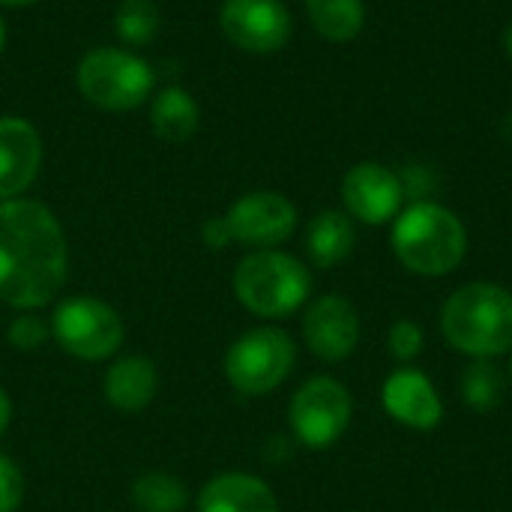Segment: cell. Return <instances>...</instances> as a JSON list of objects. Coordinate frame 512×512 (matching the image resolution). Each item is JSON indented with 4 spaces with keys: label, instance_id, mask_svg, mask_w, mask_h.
<instances>
[{
    "label": "cell",
    "instance_id": "cell-1",
    "mask_svg": "<svg viewBox=\"0 0 512 512\" xmlns=\"http://www.w3.org/2000/svg\"><path fill=\"white\" fill-rule=\"evenodd\" d=\"M66 267L57 216L30 198L0 201V300L24 312L42 309L63 288Z\"/></svg>",
    "mask_w": 512,
    "mask_h": 512
},
{
    "label": "cell",
    "instance_id": "cell-2",
    "mask_svg": "<svg viewBox=\"0 0 512 512\" xmlns=\"http://www.w3.org/2000/svg\"><path fill=\"white\" fill-rule=\"evenodd\" d=\"M447 342L477 360H492L512 351V294L492 282L459 288L441 309Z\"/></svg>",
    "mask_w": 512,
    "mask_h": 512
},
{
    "label": "cell",
    "instance_id": "cell-3",
    "mask_svg": "<svg viewBox=\"0 0 512 512\" xmlns=\"http://www.w3.org/2000/svg\"><path fill=\"white\" fill-rule=\"evenodd\" d=\"M390 243L411 273L444 276L462 264L468 252V231L453 210L435 201H414L396 216Z\"/></svg>",
    "mask_w": 512,
    "mask_h": 512
},
{
    "label": "cell",
    "instance_id": "cell-4",
    "mask_svg": "<svg viewBox=\"0 0 512 512\" xmlns=\"http://www.w3.org/2000/svg\"><path fill=\"white\" fill-rule=\"evenodd\" d=\"M312 291L309 270L285 252L258 249L234 270L237 300L261 318H285L297 312Z\"/></svg>",
    "mask_w": 512,
    "mask_h": 512
},
{
    "label": "cell",
    "instance_id": "cell-5",
    "mask_svg": "<svg viewBox=\"0 0 512 512\" xmlns=\"http://www.w3.org/2000/svg\"><path fill=\"white\" fill-rule=\"evenodd\" d=\"M81 96L102 111H132L153 93V66L126 48H93L75 72Z\"/></svg>",
    "mask_w": 512,
    "mask_h": 512
},
{
    "label": "cell",
    "instance_id": "cell-6",
    "mask_svg": "<svg viewBox=\"0 0 512 512\" xmlns=\"http://www.w3.org/2000/svg\"><path fill=\"white\" fill-rule=\"evenodd\" d=\"M294 357L297 348L285 330L258 327L231 345L225 357V375L234 390L246 396H264L291 375Z\"/></svg>",
    "mask_w": 512,
    "mask_h": 512
},
{
    "label": "cell",
    "instance_id": "cell-7",
    "mask_svg": "<svg viewBox=\"0 0 512 512\" xmlns=\"http://www.w3.org/2000/svg\"><path fill=\"white\" fill-rule=\"evenodd\" d=\"M51 336L78 360H105L123 342V321L96 297H72L57 306L51 318Z\"/></svg>",
    "mask_w": 512,
    "mask_h": 512
},
{
    "label": "cell",
    "instance_id": "cell-8",
    "mask_svg": "<svg viewBox=\"0 0 512 512\" xmlns=\"http://www.w3.org/2000/svg\"><path fill=\"white\" fill-rule=\"evenodd\" d=\"M288 417L303 447L327 450L351 423V396L336 378H312L294 393Z\"/></svg>",
    "mask_w": 512,
    "mask_h": 512
},
{
    "label": "cell",
    "instance_id": "cell-9",
    "mask_svg": "<svg viewBox=\"0 0 512 512\" xmlns=\"http://www.w3.org/2000/svg\"><path fill=\"white\" fill-rule=\"evenodd\" d=\"M219 27L231 45L249 54H273L291 39V12L282 0H225Z\"/></svg>",
    "mask_w": 512,
    "mask_h": 512
},
{
    "label": "cell",
    "instance_id": "cell-10",
    "mask_svg": "<svg viewBox=\"0 0 512 512\" xmlns=\"http://www.w3.org/2000/svg\"><path fill=\"white\" fill-rule=\"evenodd\" d=\"M234 243L255 249H273L285 243L297 228V207L279 192H249L225 213Z\"/></svg>",
    "mask_w": 512,
    "mask_h": 512
},
{
    "label": "cell",
    "instance_id": "cell-11",
    "mask_svg": "<svg viewBox=\"0 0 512 512\" xmlns=\"http://www.w3.org/2000/svg\"><path fill=\"white\" fill-rule=\"evenodd\" d=\"M342 204L348 216L366 225L393 222L402 213L405 189L396 171L381 162H357L342 177Z\"/></svg>",
    "mask_w": 512,
    "mask_h": 512
},
{
    "label": "cell",
    "instance_id": "cell-12",
    "mask_svg": "<svg viewBox=\"0 0 512 512\" xmlns=\"http://www.w3.org/2000/svg\"><path fill=\"white\" fill-rule=\"evenodd\" d=\"M303 339L309 345V351L327 363H339L345 357L354 354L357 342H360V318L357 309L339 297V294H327L318 297L303 318Z\"/></svg>",
    "mask_w": 512,
    "mask_h": 512
},
{
    "label": "cell",
    "instance_id": "cell-13",
    "mask_svg": "<svg viewBox=\"0 0 512 512\" xmlns=\"http://www.w3.org/2000/svg\"><path fill=\"white\" fill-rule=\"evenodd\" d=\"M42 138L21 117H0V201L18 198L39 174Z\"/></svg>",
    "mask_w": 512,
    "mask_h": 512
},
{
    "label": "cell",
    "instance_id": "cell-14",
    "mask_svg": "<svg viewBox=\"0 0 512 512\" xmlns=\"http://www.w3.org/2000/svg\"><path fill=\"white\" fill-rule=\"evenodd\" d=\"M381 402L393 420H399L408 429H435L444 417L441 399L432 387V381L417 369H399L384 381Z\"/></svg>",
    "mask_w": 512,
    "mask_h": 512
},
{
    "label": "cell",
    "instance_id": "cell-15",
    "mask_svg": "<svg viewBox=\"0 0 512 512\" xmlns=\"http://www.w3.org/2000/svg\"><path fill=\"white\" fill-rule=\"evenodd\" d=\"M198 512H279V501L252 474H219L201 489Z\"/></svg>",
    "mask_w": 512,
    "mask_h": 512
},
{
    "label": "cell",
    "instance_id": "cell-16",
    "mask_svg": "<svg viewBox=\"0 0 512 512\" xmlns=\"http://www.w3.org/2000/svg\"><path fill=\"white\" fill-rule=\"evenodd\" d=\"M159 390V375L153 360L147 357H120L117 363H111L108 375H105V396L117 411H141L153 402Z\"/></svg>",
    "mask_w": 512,
    "mask_h": 512
},
{
    "label": "cell",
    "instance_id": "cell-17",
    "mask_svg": "<svg viewBox=\"0 0 512 512\" xmlns=\"http://www.w3.org/2000/svg\"><path fill=\"white\" fill-rule=\"evenodd\" d=\"M357 243V231L348 213L342 210H321L306 228V252L315 267H336L342 264Z\"/></svg>",
    "mask_w": 512,
    "mask_h": 512
},
{
    "label": "cell",
    "instance_id": "cell-18",
    "mask_svg": "<svg viewBox=\"0 0 512 512\" xmlns=\"http://www.w3.org/2000/svg\"><path fill=\"white\" fill-rule=\"evenodd\" d=\"M198 120H201V111H198V102L189 90L171 84V87H162L150 105V126L153 132L162 138V141H171V144H183L189 141L195 132H198Z\"/></svg>",
    "mask_w": 512,
    "mask_h": 512
},
{
    "label": "cell",
    "instance_id": "cell-19",
    "mask_svg": "<svg viewBox=\"0 0 512 512\" xmlns=\"http://www.w3.org/2000/svg\"><path fill=\"white\" fill-rule=\"evenodd\" d=\"M306 15L327 42H351L366 27L363 0H306Z\"/></svg>",
    "mask_w": 512,
    "mask_h": 512
},
{
    "label": "cell",
    "instance_id": "cell-20",
    "mask_svg": "<svg viewBox=\"0 0 512 512\" xmlns=\"http://www.w3.org/2000/svg\"><path fill=\"white\" fill-rule=\"evenodd\" d=\"M132 504L138 512H183L189 504V495L174 474L150 471L135 480Z\"/></svg>",
    "mask_w": 512,
    "mask_h": 512
},
{
    "label": "cell",
    "instance_id": "cell-21",
    "mask_svg": "<svg viewBox=\"0 0 512 512\" xmlns=\"http://www.w3.org/2000/svg\"><path fill=\"white\" fill-rule=\"evenodd\" d=\"M504 393H507V381L492 360H477L462 375V399L480 414L495 411L504 402Z\"/></svg>",
    "mask_w": 512,
    "mask_h": 512
},
{
    "label": "cell",
    "instance_id": "cell-22",
    "mask_svg": "<svg viewBox=\"0 0 512 512\" xmlns=\"http://www.w3.org/2000/svg\"><path fill=\"white\" fill-rule=\"evenodd\" d=\"M114 30L129 45H144L159 33V9L153 0H123L114 15Z\"/></svg>",
    "mask_w": 512,
    "mask_h": 512
},
{
    "label": "cell",
    "instance_id": "cell-23",
    "mask_svg": "<svg viewBox=\"0 0 512 512\" xmlns=\"http://www.w3.org/2000/svg\"><path fill=\"white\" fill-rule=\"evenodd\" d=\"M48 339V324L36 315H21L9 324V342L18 351H36Z\"/></svg>",
    "mask_w": 512,
    "mask_h": 512
},
{
    "label": "cell",
    "instance_id": "cell-24",
    "mask_svg": "<svg viewBox=\"0 0 512 512\" xmlns=\"http://www.w3.org/2000/svg\"><path fill=\"white\" fill-rule=\"evenodd\" d=\"M387 345H390V354L396 360H405L408 363V360H414L423 351V330L414 321H399V324L390 327Z\"/></svg>",
    "mask_w": 512,
    "mask_h": 512
},
{
    "label": "cell",
    "instance_id": "cell-25",
    "mask_svg": "<svg viewBox=\"0 0 512 512\" xmlns=\"http://www.w3.org/2000/svg\"><path fill=\"white\" fill-rule=\"evenodd\" d=\"M24 501V474L6 456H0V512H15Z\"/></svg>",
    "mask_w": 512,
    "mask_h": 512
},
{
    "label": "cell",
    "instance_id": "cell-26",
    "mask_svg": "<svg viewBox=\"0 0 512 512\" xmlns=\"http://www.w3.org/2000/svg\"><path fill=\"white\" fill-rule=\"evenodd\" d=\"M399 180H402V189H405V198H411V204L414 201H426V195L432 192V174H429V168H423V165H411V168H405L402 174H399Z\"/></svg>",
    "mask_w": 512,
    "mask_h": 512
},
{
    "label": "cell",
    "instance_id": "cell-27",
    "mask_svg": "<svg viewBox=\"0 0 512 512\" xmlns=\"http://www.w3.org/2000/svg\"><path fill=\"white\" fill-rule=\"evenodd\" d=\"M204 243L210 246V249H225L228 243H234V237H231V228H228V222H225V216L222 219H207V225H204Z\"/></svg>",
    "mask_w": 512,
    "mask_h": 512
},
{
    "label": "cell",
    "instance_id": "cell-28",
    "mask_svg": "<svg viewBox=\"0 0 512 512\" xmlns=\"http://www.w3.org/2000/svg\"><path fill=\"white\" fill-rule=\"evenodd\" d=\"M9 417H12V405H9V396L0 390V435H3L6 426H9Z\"/></svg>",
    "mask_w": 512,
    "mask_h": 512
},
{
    "label": "cell",
    "instance_id": "cell-29",
    "mask_svg": "<svg viewBox=\"0 0 512 512\" xmlns=\"http://www.w3.org/2000/svg\"><path fill=\"white\" fill-rule=\"evenodd\" d=\"M501 135H504V138L512 144V111L504 117V123H501Z\"/></svg>",
    "mask_w": 512,
    "mask_h": 512
},
{
    "label": "cell",
    "instance_id": "cell-30",
    "mask_svg": "<svg viewBox=\"0 0 512 512\" xmlns=\"http://www.w3.org/2000/svg\"><path fill=\"white\" fill-rule=\"evenodd\" d=\"M504 51H507V57L512 60V21L507 24V30H504Z\"/></svg>",
    "mask_w": 512,
    "mask_h": 512
},
{
    "label": "cell",
    "instance_id": "cell-31",
    "mask_svg": "<svg viewBox=\"0 0 512 512\" xmlns=\"http://www.w3.org/2000/svg\"><path fill=\"white\" fill-rule=\"evenodd\" d=\"M33 0H0V6H27Z\"/></svg>",
    "mask_w": 512,
    "mask_h": 512
},
{
    "label": "cell",
    "instance_id": "cell-32",
    "mask_svg": "<svg viewBox=\"0 0 512 512\" xmlns=\"http://www.w3.org/2000/svg\"><path fill=\"white\" fill-rule=\"evenodd\" d=\"M3 45H6V24H3V18H0V51H3Z\"/></svg>",
    "mask_w": 512,
    "mask_h": 512
},
{
    "label": "cell",
    "instance_id": "cell-33",
    "mask_svg": "<svg viewBox=\"0 0 512 512\" xmlns=\"http://www.w3.org/2000/svg\"><path fill=\"white\" fill-rule=\"evenodd\" d=\"M510 372H512V360H510Z\"/></svg>",
    "mask_w": 512,
    "mask_h": 512
}]
</instances>
